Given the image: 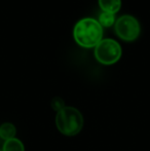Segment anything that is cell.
<instances>
[{
	"label": "cell",
	"mask_w": 150,
	"mask_h": 151,
	"mask_svg": "<svg viewBox=\"0 0 150 151\" xmlns=\"http://www.w3.org/2000/svg\"><path fill=\"white\" fill-rule=\"evenodd\" d=\"M99 23L102 27H111L115 22V17L114 14L110 12H103L102 14L99 16Z\"/></svg>",
	"instance_id": "obj_8"
},
{
	"label": "cell",
	"mask_w": 150,
	"mask_h": 151,
	"mask_svg": "<svg viewBox=\"0 0 150 151\" xmlns=\"http://www.w3.org/2000/svg\"><path fill=\"white\" fill-rule=\"evenodd\" d=\"M99 5L103 12L115 14L120 9L121 1L120 0H99Z\"/></svg>",
	"instance_id": "obj_5"
},
{
	"label": "cell",
	"mask_w": 150,
	"mask_h": 151,
	"mask_svg": "<svg viewBox=\"0 0 150 151\" xmlns=\"http://www.w3.org/2000/svg\"><path fill=\"white\" fill-rule=\"evenodd\" d=\"M16 133H17L16 127L12 123L5 122L0 125V138L3 139L4 141L14 139V136H16Z\"/></svg>",
	"instance_id": "obj_6"
},
{
	"label": "cell",
	"mask_w": 150,
	"mask_h": 151,
	"mask_svg": "<svg viewBox=\"0 0 150 151\" xmlns=\"http://www.w3.org/2000/svg\"><path fill=\"white\" fill-rule=\"evenodd\" d=\"M56 125L60 133L65 136H75L83 127V117L79 110L74 107L65 106L62 110L57 112Z\"/></svg>",
	"instance_id": "obj_2"
},
{
	"label": "cell",
	"mask_w": 150,
	"mask_h": 151,
	"mask_svg": "<svg viewBox=\"0 0 150 151\" xmlns=\"http://www.w3.org/2000/svg\"><path fill=\"white\" fill-rule=\"evenodd\" d=\"M95 57L103 65H112L121 57V47L113 39H102L95 47Z\"/></svg>",
	"instance_id": "obj_3"
},
{
	"label": "cell",
	"mask_w": 150,
	"mask_h": 151,
	"mask_svg": "<svg viewBox=\"0 0 150 151\" xmlns=\"http://www.w3.org/2000/svg\"><path fill=\"white\" fill-rule=\"evenodd\" d=\"M50 106H52V109L56 110L57 112H59L60 110H62L66 105H65L64 101H63L61 98L56 97V98H54V99L52 100V102H50Z\"/></svg>",
	"instance_id": "obj_9"
},
{
	"label": "cell",
	"mask_w": 150,
	"mask_h": 151,
	"mask_svg": "<svg viewBox=\"0 0 150 151\" xmlns=\"http://www.w3.org/2000/svg\"><path fill=\"white\" fill-rule=\"evenodd\" d=\"M2 151H25V147L21 140L14 138L4 142Z\"/></svg>",
	"instance_id": "obj_7"
},
{
	"label": "cell",
	"mask_w": 150,
	"mask_h": 151,
	"mask_svg": "<svg viewBox=\"0 0 150 151\" xmlns=\"http://www.w3.org/2000/svg\"><path fill=\"white\" fill-rule=\"evenodd\" d=\"M75 41L82 47L90 48L102 40L103 28L95 19L85 18L78 21L73 29Z\"/></svg>",
	"instance_id": "obj_1"
},
{
	"label": "cell",
	"mask_w": 150,
	"mask_h": 151,
	"mask_svg": "<svg viewBox=\"0 0 150 151\" xmlns=\"http://www.w3.org/2000/svg\"><path fill=\"white\" fill-rule=\"evenodd\" d=\"M0 151H2V150H0Z\"/></svg>",
	"instance_id": "obj_10"
},
{
	"label": "cell",
	"mask_w": 150,
	"mask_h": 151,
	"mask_svg": "<svg viewBox=\"0 0 150 151\" xmlns=\"http://www.w3.org/2000/svg\"><path fill=\"white\" fill-rule=\"evenodd\" d=\"M115 33L124 41H134L140 35V24L133 16L124 14L116 21Z\"/></svg>",
	"instance_id": "obj_4"
}]
</instances>
